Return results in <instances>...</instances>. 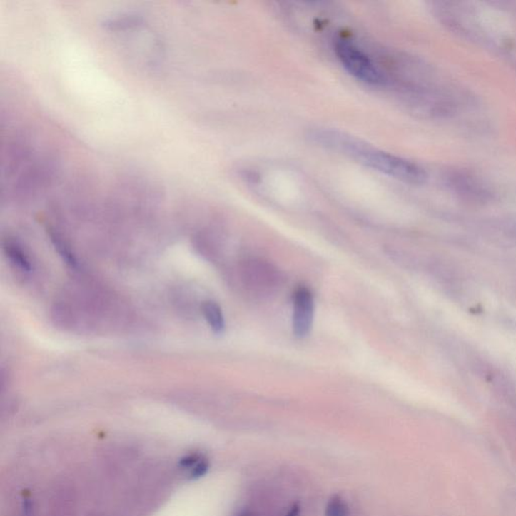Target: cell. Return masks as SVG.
I'll list each match as a JSON object with an SVG mask.
<instances>
[{"mask_svg": "<svg viewBox=\"0 0 516 516\" xmlns=\"http://www.w3.org/2000/svg\"><path fill=\"white\" fill-rule=\"evenodd\" d=\"M308 138L315 146L348 156L376 172L407 184L422 185L427 180V173L424 168L417 163L373 148L365 141L353 138L345 132L335 129L317 128L310 131Z\"/></svg>", "mask_w": 516, "mask_h": 516, "instance_id": "obj_1", "label": "cell"}, {"mask_svg": "<svg viewBox=\"0 0 516 516\" xmlns=\"http://www.w3.org/2000/svg\"><path fill=\"white\" fill-rule=\"evenodd\" d=\"M335 53L349 74L370 86H383L386 79L373 61L352 41L340 39L335 41Z\"/></svg>", "mask_w": 516, "mask_h": 516, "instance_id": "obj_2", "label": "cell"}, {"mask_svg": "<svg viewBox=\"0 0 516 516\" xmlns=\"http://www.w3.org/2000/svg\"><path fill=\"white\" fill-rule=\"evenodd\" d=\"M315 302L312 293L300 287L293 295V330L298 338L308 336L314 321Z\"/></svg>", "mask_w": 516, "mask_h": 516, "instance_id": "obj_3", "label": "cell"}, {"mask_svg": "<svg viewBox=\"0 0 516 516\" xmlns=\"http://www.w3.org/2000/svg\"><path fill=\"white\" fill-rule=\"evenodd\" d=\"M472 177L469 173L454 172L447 176V185L451 187L452 190L462 195H469L472 197H486L488 194L487 189L484 188L479 181Z\"/></svg>", "mask_w": 516, "mask_h": 516, "instance_id": "obj_4", "label": "cell"}, {"mask_svg": "<svg viewBox=\"0 0 516 516\" xmlns=\"http://www.w3.org/2000/svg\"><path fill=\"white\" fill-rule=\"evenodd\" d=\"M143 21L141 14L123 12L104 19L103 26L111 31H122V29L134 28L143 23Z\"/></svg>", "mask_w": 516, "mask_h": 516, "instance_id": "obj_5", "label": "cell"}, {"mask_svg": "<svg viewBox=\"0 0 516 516\" xmlns=\"http://www.w3.org/2000/svg\"><path fill=\"white\" fill-rule=\"evenodd\" d=\"M202 310L212 331L215 334H222L225 330V320L220 305L212 300H208L203 305Z\"/></svg>", "mask_w": 516, "mask_h": 516, "instance_id": "obj_6", "label": "cell"}, {"mask_svg": "<svg viewBox=\"0 0 516 516\" xmlns=\"http://www.w3.org/2000/svg\"><path fill=\"white\" fill-rule=\"evenodd\" d=\"M4 251H6L7 258L16 268H19L23 273L31 271V261H29L28 256L24 253L23 249L18 244L9 242L4 246Z\"/></svg>", "mask_w": 516, "mask_h": 516, "instance_id": "obj_7", "label": "cell"}, {"mask_svg": "<svg viewBox=\"0 0 516 516\" xmlns=\"http://www.w3.org/2000/svg\"><path fill=\"white\" fill-rule=\"evenodd\" d=\"M51 241H52L54 246H55L56 251H58L59 256L63 258L68 265L71 268H77L78 261L76 259L74 254L71 251L70 247L67 246V244L62 241V238L58 236L55 232H50Z\"/></svg>", "mask_w": 516, "mask_h": 516, "instance_id": "obj_8", "label": "cell"}, {"mask_svg": "<svg viewBox=\"0 0 516 516\" xmlns=\"http://www.w3.org/2000/svg\"><path fill=\"white\" fill-rule=\"evenodd\" d=\"M325 516H349V507L346 501L339 494H334L328 500Z\"/></svg>", "mask_w": 516, "mask_h": 516, "instance_id": "obj_9", "label": "cell"}, {"mask_svg": "<svg viewBox=\"0 0 516 516\" xmlns=\"http://www.w3.org/2000/svg\"><path fill=\"white\" fill-rule=\"evenodd\" d=\"M209 462L206 459L202 458L197 464L190 470V476L192 479H199L206 475L209 470Z\"/></svg>", "mask_w": 516, "mask_h": 516, "instance_id": "obj_10", "label": "cell"}, {"mask_svg": "<svg viewBox=\"0 0 516 516\" xmlns=\"http://www.w3.org/2000/svg\"><path fill=\"white\" fill-rule=\"evenodd\" d=\"M201 459L202 457L200 456V455L190 454L184 457V458L181 459L180 466L182 467L183 469H189V470H191Z\"/></svg>", "mask_w": 516, "mask_h": 516, "instance_id": "obj_11", "label": "cell"}, {"mask_svg": "<svg viewBox=\"0 0 516 516\" xmlns=\"http://www.w3.org/2000/svg\"><path fill=\"white\" fill-rule=\"evenodd\" d=\"M300 506L298 505V503H295V505H293L292 507H290V510L288 511L287 515L285 516H300Z\"/></svg>", "mask_w": 516, "mask_h": 516, "instance_id": "obj_12", "label": "cell"}, {"mask_svg": "<svg viewBox=\"0 0 516 516\" xmlns=\"http://www.w3.org/2000/svg\"><path fill=\"white\" fill-rule=\"evenodd\" d=\"M239 516H251V515H249V513L244 512V513H242V515H239Z\"/></svg>", "mask_w": 516, "mask_h": 516, "instance_id": "obj_13", "label": "cell"}]
</instances>
